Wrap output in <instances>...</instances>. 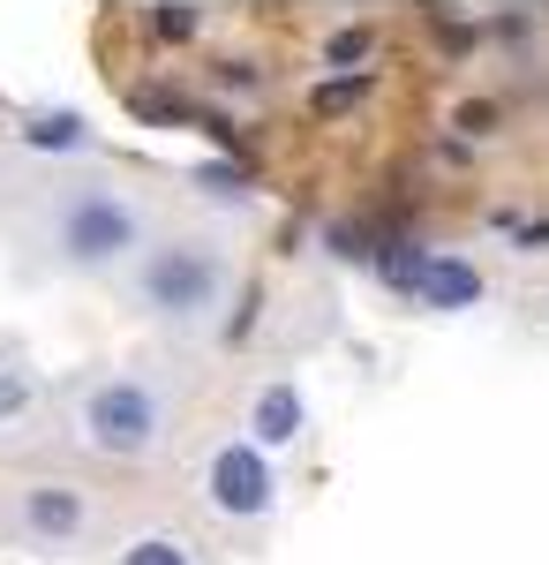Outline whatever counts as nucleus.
Here are the masks:
<instances>
[{
  "label": "nucleus",
  "mask_w": 549,
  "mask_h": 565,
  "mask_svg": "<svg viewBox=\"0 0 549 565\" xmlns=\"http://www.w3.org/2000/svg\"><path fill=\"white\" fill-rule=\"evenodd\" d=\"M23 242L53 271L106 279V271H136L143 264V249H151V212H143V196L121 189V181L76 174V181H53L39 204H31Z\"/></svg>",
  "instance_id": "f257e3e1"
},
{
  "label": "nucleus",
  "mask_w": 549,
  "mask_h": 565,
  "mask_svg": "<svg viewBox=\"0 0 549 565\" xmlns=\"http://www.w3.org/2000/svg\"><path fill=\"white\" fill-rule=\"evenodd\" d=\"M128 295H136V309L151 324H166L173 340L218 332L226 324V302H234V257L218 242H196V234L151 242L143 264L128 271Z\"/></svg>",
  "instance_id": "f03ea898"
},
{
  "label": "nucleus",
  "mask_w": 549,
  "mask_h": 565,
  "mask_svg": "<svg viewBox=\"0 0 549 565\" xmlns=\"http://www.w3.org/2000/svg\"><path fill=\"white\" fill-rule=\"evenodd\" d=\"M173 415H181V399H173L166 377H151V370H106V377H90L76 392V437H84L98 460H159L173 437Z\"/></svg>",
  "instance_id": "7ed1b4c3"
},
{
  "label": "nucleus",
  "mask_w": 549,
  "mask_h": 565,
  "mask_svg": "<svg viewBox=\"0 0 549 565\" xmlns=\"http://www.w3.org/2000/svg\"><path fill=\"white\" fill-rule=\"evenodd\" d=\"M204 505H212L226 527H263L271 513H279V460L263 452V445H249V437H218L212 452H204Z\"/></svg>",
  "instance_id": "20e7f679"
},
{
  "label": "nucleus",
  "mask_w": 549,
  "mask_h": 565,
  "mask_svg": "<svg viewBox=\"0 0 549 565\" xmlns=\"http://www.w3.org/2000/svg\"><path fill=\"white\" fill-rule=\"evenodd\" d=\"M8 527L31 551H76L90 527H98V498L76 476H31V482L8 490Z\"/></svg>",
  "instance_id": "39448f33"
},
{
  "label": "nucleus",
  "mask_w": 549,
  "mask_h": 565,
  "mask_svg": "<svg viewBox=\"0 0 549 565\" xmlns=\"http://www.w3.org/2000/svg\"><path fill=\"white\" fill-rule=\"evenodd\" d=\"M241 437L263 445L271 460L294 452L301 437H309V392H301L294 377H263V385L249 392V407H241Z\"/></svg>",
  "instance_id": "423d86ee"
},
{
  "label": "nucleus",
  "mask_w": 549,
  "mask_h": 565,
  "mask_svg": "<svg viewBox=\"0 0 549 565\" xmlns=\"http://www.w3.org/2000/svg\"><path fill=\"white\" fill-rule=\"evenodd\" d=\"M23 151L31 159H90L98 129H90L84 106H31L23 114Z\"/></svg>",
  "instance_id": "0eeeda50"
},
{
  "label": "nucleus",
  "mask_w": 549,
  "mask_h": 565,
  "mask_svg": "<svg viewBox=\"0 0 549 565\" xmlns=\"http://www.w3.org/2000/svg\"><path fill=\"white\" fill-rule=\"evenodd\" d=\"M422 309H444V317H460V309H474L482 295H489V279H482V264L460 257V249H429L422 264Z\"/></svg>",
  "instance_id": "6e6552de"
},
{
  "label": "nucleus",
  "mask_w": 549,
  "mask_h": 565,
  "mask_svg": "<svg viewBox=\"0 0 549 565\" xmlns=\"http://www.w3.org/2000/svg\"><path fill=\"white\" fill-rule=\"evenodd\" d=\"M45 392H39V370L31 362H15V354H0V445H23L31 423H39Z\"/></svg>",
  "instance_id": "1a4fd4ad"
},
{
  "label": "nucleus",
  "mask_w": 549,
  "mask_h": 565,
  "mask_svg": "<svg viewBox=\"0 0 549 565\" xmlns=\"http://www.w3.org/2000/svg\"><path fill=\"white\" fill-rule=\"evenodd\" d=\"M114 565H204V551L181 527H128L114 543Z\"/></svg>",
  "instance_id": "9d476101"
},
{
  "label": "nucleus",
  "mask_w": 549,
  "mask_h": 565,
  "mask_svg": "<svg viewBox=\"0 0 549 565\" xmlns=\"http://www.w3.org/2000/svg\"><path fill=\"white\" fill-rule=\"evenodd\" d=\"M422 264H429V249L422 242H377V271H384V287H422Z\"/></svg>",
  "instance_id": "9b49d317"
},
{
  "label": "nucleus",
  "mask_w": 549,
  "mask_h": 565,
  "mask_svg": "<svg viewBox=\"0 0 549 565\" xmlns=\"http://www.w3.org/2000/svg\"><path fill=\"white\" fill-rule=\"evenodd\" d=\"M369 53H377V31H369V23H346V31L324 39V61H332L338 76H362V61H369Z\"/></svg>",
  "instance_id": "f8f14e48"
},
{
  "label": "nucleus",
  "mask_w": 549,
  "mask_h": 565,
  "mask_svg": "<svg viewBox=\"0 0 549 565\" xmlns=\"http://www.w3.org/2000/svg\"><path fill=\"white\" fill-rule=\"evenodd\" d=\"M196 189H204L212 204H249V196H256L249 167H226V159H212V167H196Z\"/></svg>",
  "instance_id": "ddd939ff"
},
{
  "label": "nucleus",
  "mask_w": 549,
  "mask_h": 565,
  "mask_svg": "<svg viewBox=\"0 0 549 565\" xmlns=\"http://www.w3.org/2000/svg\"><path fill=\"white\" fill-rule=\"evenodd\" d=\"M354 98H369V68H362V76H324V84L309 90V106H316V114H346Z\"/></svg>",
  "instance_id": "4468645a"
},
{
  "label": "nucleus",
  "mask_w": 549,
  "mask_h": 565,
  "mask_svg": "<svg viewBox=\"0 0 549 565\" xmlns=\"http://www.w3.org/2000/svg\"><path fill=\"white\" fill-rule=\"evenodd\" d=\"M196 23H204V8H189V0H159V8H151V31H159V39H196Z\"/></svg>",
  "instance_id": "2eb2a0df"
},
{
  "label": "nucleus",
  "mask_w": 549,
  "mask_h": 565,
  "mask_svg": "<svg viewBox=\"0 0 549 565\" xmlns=\"http://www.w3.org/2000/svg\"><path fill=\"white\" fill-rule=\"evenodd\" d=\"M324 242H332V257H338V264H377V242H369L362 226H332Z\"/></svg>",
  "instance_id": "dca6fc26"
},
{
  "label": "nucleus",
  "mask_w": 549,
  "mask_h": 565,
  "mask_svg": "<svg viewBox=\"0 0 549 565\" xmlns=\"http://www.w3.org/2000/svg\"><path fill=\"white\" fill-rule=\"evenodd\" d=\"M460 129H474V136H489V129H497V106H460Z\"/></svg>",
  "instance_id": "f3484780"
},
{
  "label": "nucleus",
  "mask_w": 549,
  "mask_h": 565,
  "mask_svg": "<svg viewBox=\"0 0 549 565\" xmlns=\"http://www.w3.org/2000/svg\"><path fill=\"white\" fill-rule=\"evenodd\" d=\"M218 84H226V90H234V84L256 90V68H249V61H218Z\"/></svg>",
  "instance_id": "a211bd4d"
},
{
  "label": "nucleus",
  "mask_w": 549,
  "mask_h": 565,
  "mask_svg": "<svg viewBox=\"0 0 549 565\" xmlns=\"http://www.w3.org/2000/svg\"><path fill=\"white\" fill-rule=\"evenodd\" d=\"M519 249H549V218H535V226H519Z\"/></svg>",
  "instance_id": "6ab92c4d"
}]
</instances>
